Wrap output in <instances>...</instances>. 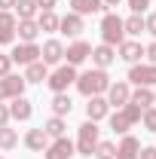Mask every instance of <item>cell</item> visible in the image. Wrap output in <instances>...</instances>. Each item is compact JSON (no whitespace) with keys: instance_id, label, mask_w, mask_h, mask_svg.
I'll return each mask as SVG.
<instances>
[{"instance_id":"obj_36","label":"cell","mask_w":156,"mask_h":159,"mask_svg":"<svg viewBox=\"0 0 156 159\" xmlns=\"http://www.w3.org/2000/svg\"><path fill=\"white\" fill-rule=\"evenodd\" d=\"M144 58H147V64H156V40L150 46H144Z\"/></svg>"},{"instance_id":"obj_3","label":"cell","mask_w":156,"mask_h":159,"mask_svg":"<svg viewBox=\"0 0 156 159\" xmlns=\"http://www.w3.org/2000/svg\"><path fill=\"white\" fill-rule=\"evenodd\" d=\"M122 40H126L122 19H119L117 12H104V16H101V43H107V46H113V49H117Z\"/></svg>"},{"instance_id":"obj_38","label":"cell","mask_w":156,"mask_h":159,"mask_svg":"<svg viewBox=\"0 0 156 159\" xmlns=\"http://www.w3.org/2000/svg\"><path fill=\"white\" fill-rule=\"evenodd\" d=\"M0 125H9V104L0 101Z\"/></svg>"},{"instance_id":"obj_1","label":"cell","mask_w":156,"mask_h":159,"mask_svg":"<svg viewBox=\"0 0 156 159\" xmlns=\"http://www.w3.org/2000/svg\"><path fill=\"white\" fill-rule=\"evenodd\" d=\"M77 92L80 95H86V98H92V95H104L107 92V86H110V77H107V70H101V67H92V70H83L77 74Z\"/></svg>"},{"instance_id":"obj_24","label":"cell","mask_w":156,"mask_h":159,"mask_svg":"<svg viewBox=\"0 0 156 159\" xmlns=\"http://www.w3.org/2000/svg\"><path fill=\"white\" fill-rule=\"evenodd\" d=\"M49 107H52V116H67V113L74 110V101H71V95H67V92H55Z\"/></svg>"},{"instance_id":"obj_22","label":"cell","mask_w":156,"mask_h":159,"mask_svg":"<svg viewBox=\"0 0 156 159\" xmlns=\"http://www.w3.org/2000/svg\"><path fill=\"white\" fill-rule=\"evenodd\" d=\"M71 12H77V16H98V12H104V3L101 0H71Z\"/></svg>"},{"instance_id":"obj_41","label":"cell","mask_w":156,"mask_h":159,"mask_svg":"<svg viewBox=\"0 0 156 159\" xmlns=\"http://www.w3.org/2000/svg\"><path fill=\"white\" fill-rule=\"evenodd\" d=\"M101 3H104V9H107V6H119L122 0H101Z\"/></svg>"},{"instance_id":"obj_35","label":"cell","mask_w":156,"mask_h":159,"mask_svg":"<svg viewBox=\"0 0 156 159\" xmlns=\"http://www.w3.org/2000/svg\"><path fill=\"white\" fill-rule=\"evenodd\" d=\"M144 31H147L150 37H156V12H150V16L144 19Z\"/></svg>"},{"instance_id":"obj_9","label":"cell","mask_w":156,"mask_h":159,"mask_svg":"<svg viewBox=\"0 0 156 159\" xmlns=\"http://www.w3.org/2000/svg\"><path fill=\"white\" fill-rule=\"evenodd\" d=\"M104 95H107V104L119 110L122 104H129V95H132V86H129L126 80H117V83H110V86H107V92H104Z\"/></svg>"},{"instance_id":"obj_19","label":"cell","mask_w":156,"mask_h":159,"mask_svg":"<svg viewBox=\"0 0 156 159\" xmlns=\"http://www.w3.org/2000/svg\"><path fill=\"white\" fill-rule=\"evenodd\" d=\"M37 37H40L37 19H19V25H16V40L19 43H37Z\"/></svg>"},{"instance_id":"obj_21","label":"cell","mask_w":156,"mask_h":159,"mask_svg":"<svg viewBox=\"0 0 156 159\" xmlns=\"http://www.w3.org/2000/svg\"><path fill=\"white\" fill-rule=\"evenodd\" d=\"M141 153V141L135 135H122V141L117 144V159H138Z\"/></svg>"},{"instance_id":"obj_11","label":"cell","mask_w":156,"mask_h":159,"mask_svg":"<svg viewBox=\"0 0 156 159\" xmlns=\"http://www.w3.org/2000/svg\"><path fill=\"white\" fill-rule=\"evenodd\" d=\"M92 55V43H86V40H74L67 49H64V64H83V61Z\"/></svg>"},{"instance_id":"obj_12","label":"cell","mask_w":156,"mask_h":159,"mask_svg":"<svg viewBox=\"0 0 156 159\" xmlns=\"http://www.w3.org/2000/svg\"><path fill=\"white\" fill-rule=\"evenodd\" d=\"M40 61L49 67V64H61L64 61V46H61V40H46L43 46H40Z\"/></svg>"},{"instance_id":"obj_30","label":"cell","mask_w":156,"mask_h":159,"mask_svg":"<svg viewBox=\"0 0 156 159\" xmlns=\"http://www.w3.org/2000/svg\"><path fill=\"white\" fill-rule=\"evenodd\" d=\"M19 147V132L9 125H0V150H16Z\"/></svg>"},{"instance_id":"obj_29","label":"cell","mask_w":156,"mask_h":159,"mask_svg":"<svg viewBox=\"0 0 156 159\" xmlns=\"http://www.w3.org/2000/svg\"><path fill=\"white\" fill-rule=\"evenodd\" d=\"M12 9H16V19H37V12H40L37 0H19Z\"/></svg>"},{"instance_id":"obj_25","label":"cell","mask_w":156,"mask_h":159,"mask_svg":"<svg viewBox=\"0 0 156 159\" xmlns=\"http://www.w3.org/2000/svg\"><path fill=\"white\" fill-rule=\"evenodd\" d=\"M46 77H49V67L43 61H31L25 67V83H46Z\"/></svg>"},{"instance_id":"obj_6","label":"cell","mask_w":156,"mask_h":159,"mask_svg":"<svg viewBox=\"0 0 156 159\" xmlns=\"http://www.w3.org/2000/svg\"><path fill=\"white\" fill-rule=\"evenodd\" d=\"M126 83H129V86H147V89H153L156 86V64H144V61L132 64Z\"/></svg>"},{"instance_id":"obj_7","label":"cell","mask_w":156,"mask_h":159,"mask_svg":"<svg viewBox=\"0 0 156 159\" xmlns=\"http://www.w3.org/2000/svg\"><path fill=\"white\" fill-rule=\"evenodd\" d=\"M74 156H77V147H74V141L67 138V135L52 138L49 147L43 150V159H74Z\"/></svg>"},{"instance_id":"obj_40","label":"cell","mask_w":156,"mask_h":159,"mask_svg":"<svg viewBox=\"0 0 156 159\" xmlns=\"http://www.w3.org/2000/svg\"><path fill=\"white\" fill-rule=\"evenodd\" d=\"M16 3H19V0H0V9H12Z\"/></svg>"},{"instance_id":"obj_23","label":"cell","mask_w":156,"mask_h":159,"mask_svg":"<svg viewBox=\"0 0 156 159\" xmlns=\"http://www.w3.org/2000/svg\"><path fill=\"white\" fill-rule=\"evenodd\" d=\"M37 28H40V34H55V31H58V16H55V9L37 12Z\"/></svg>"},{"instance_id":"obj_26","label":"cell","mask_w":156,"mask_h":159,"mask_svg":"<svg viewBox=\"0 0 156 159\" xmlns=\"http://www.w3.org/2000/svg\"><path fill=\"white\" fill-rule=\"evenodd\" d=\"M122 31H126V37H141L144 34V16H138V12H132L129 19H122Z\"/></svg>"},{"instance_id":"obj_15","label":"cell","mask_w":156,"mask_h":159,"mask_svg":"<svg viewBox=\"0 0 156 159\" xmlns=\"http://www.w3.org/2000/svg\"><path fill=\"white\" fill-rule=\"evenodd\" d=\"M34 116V101H28L25 95L9 101V119H16V122H28V119Z\"/></svg>"},{"instance_id":"obj_31","label":"cell","mask_w":156,"mask_h":159,"mask_svg":"<svg viewBox=\"0 0 156 159\" xmlns=\"http://www.w3.org/2000/svg\"><path fill=\"white\" fill-rule=\"evenodd\" d=\"M92 156L95 159H117V144H113V141H98Z\"/></svg>"},{"instance_id":"obj_4","label":"cell","mask_w":156,"mask_h":159,"mask_svg":"<svg viewBox=\"0 0 156 159\" xmlns=\"http://www.w3.org/2000/svg\"><path fill=\"white\" fill-rule=\"evenodd\" d=\"M98 122H92V119H86L83 125H80V132H77V156H92L95 153V144H98Z\"/></svg>"},{"instance_id":"obj_20","label":"cell","mask_w":156,"mask_h":159,"mask_svg":"<svg viewBox=\"0 0 156 159\" xmlns=\"http://www.w3.org/2000/svg\"><path fill=\"white\" fill-rule=\"evenodd\" d=\"M49 135H46V132H43V125H40V129H28V135H25V147H28V150H34V153H43V150H46V147H49Z\"/></svg>"},{"instance_id":"obj_37","label":"cell","mask_w":156,"mask_h":159,"mask_svg":"<svg viewBox=\"0 0 156 159\" xmlns=\"http://www.w3.org/2000/svg\"><path fill=\"white\" fill-rule=\"evenodd\" d=\"M138 159H156V144H153V147H141Z\"/></svg>"},{"instance_id":"obj_5","label":"cell","mask_w":156,"mask_h":159,"mask_svg":"<svg viewBox=\"0 0 156 159\" xmlns=\"http://www.w3.org/2000/svg\"><path fill=\"white\" fill-rule=\"evenodd\" d=\"M77 83V67L74 64H58L49 77H46V86L52 89V95L55 92H67V86H74Z\"/></svg>"},{"instance_id":"obj_17","label":"cell","mask_w":156,"mask_h":159,"mask_svg":"<svg viewBox=\"0 0 156 159\" xmlns=\"http://www.w3.org/2000/svg\"><path fill=\"white\" fill-rule=\"evenodd\" d=\"M107 113H110L107 98H104V95H92V98H89V104H86V119L101 122V119H107Z\"/></svg>"},{"instance_id":"obj_34","label":"cell","mask_w":156,"mask_h":159,"mask_svg":"<svg viewBox=\"0 0 156 159\" xmlns=\"http://www.w3.org/2000/svg\"><path fill=\"white\" fill-rule=\"evenodd\" d=\"M126 3H129V9L138 12V16H144V9L150 6V0H126Z\"/></svg>"},{"instance_id":"obj_39","label":"cell","mask_w":156,"mask_h":159,"mask_svg":"<svg viewBox=\"0 0 156 159\" xmlns=\"http://www.w3.org/2000/svg\"><path fill=\"white\" fill-rule=\"evenodd\" d=\"M55 3H58V0H37L40 12H43V9H55Z\"/></svg>"},{"instance_id":"obj_42","label":"cell","mask_w":156,"mask_h":159,"mask_svg":"<svg viewBox=\"0 0 156 159\" xmlns=\"http://www.w3.org/2000/svg\"><path fill=\"white\" fill-rule=\"evenodd\" d=\"M153 104H156V89H153Z\"/></svg>"},{"instance_id":"obj_2","label":"cell","mask_w":156,"mask_h":159,"mask_svg":"<svg viewBox=\"0 0 156 159\" xmlns=\"http://www.w3.org/2000/svg\"><path fill=\"white\" fill-rule=\"evenodd\" d=\"M141 107L138 104H122L117 113H107V119H110V132H117V135H129V129L135 125V122H141Z\"/></svg>"},{"instance_id":"obj_16","label":"cell","mask_w":156,"mask_h":159,"mask_svg":"<svg viewBox=\"0 0 156 159\" xmlns=\"http://www.w3.org/2000/svg\"><path fill=\"white\" fill-rule=\"evenodd\" d=\"M16 25H19V19L9 9H0V46L16 43Z\"/></svg>"},{"instance_id":"obj_18","label":"cell","mask_w":156,"mask_h":159,"mask_svg":"<svg viewBox=\"0 0 156 159\" xmlns=\"http://www.w3.org/2000/svg\"><path fill=\"white\" fill-rule=\"evenodd\" d=\"M89 58H92L95 67L107 70V67L117 61V49H113V46H107V43H101V46H92V55H89Z\"/></svg>"},{"instance_id":"obj_28","label":"cell","mask_w":156,"mask_h":159,"mask_svg":"<svg viewBox=\"0 0 156 159\" xmlns=\"http://www.w3.org/2000/svg\"><path fill=\"white\" fill-rule=\"evenodd\" d=\"M43 132H46L49 138H61V135L67 132V122H64V116H49L46 122H43Z\"/></svg>"},{"instance_id":"obj_14","label":"cell","mask_w":156,"mask_h":159,"mask_svg":"<svg viewBox=\"0 0 156 159\" xmlns=\"http://www.w3.org/2000/svg\"><path fill=\"white\" fill-rule=\"evenodd\" d=\"M58 31L64 34V37H74L77 40L83 31H86V21H83V16H77V12H67V16H61L58 19Z\"/></svg>"},{"instance_id":"obj_10","label":"cell","mask_w":156,"mask_h":159,"mask_svg":"<svg viewBox=\"0 0 156 159\" xmlns=\"http://www.w3.org/2000/svg\"><path fill=\"white\" fill-rule=\"evenodd\" d=\"M12 64H31V61H40V46L37 43H16V49L9 52Z\"/></svg>"},{"instance_id":"obj_13","label":"cell","mask_w":156,"mask_h":159,"mask_svg":"<svg viewBox=\"0 0 156 159\" xmlns=\"http://www.w3.org/2000/svg\"><path fill=\"white\" fill-rule=\"evenodd\" d=\"M117 49H119V55H117V58H122L126 64H138V61L144 58V46H141L138 40H132V37H126V40H122V43L117 46Z\"/></svg>"},{"instance_id":"obj_8","label":"cell","mask_w":156,"mask_h":159,"mask_svg":"<svg viewBox=\"0 0 156 159\" xmlns=\"http://www.w3.org/2000/svg\"><path fill=\"white\" fill-rule=\"evenodd\" d=\"M25 77H19V74H6V77H0V101H12L19 98V95H25Z\"/></svg>"},{"instance_id":"obj_43","label":"cell","mask_w":156,"mask_h":159,"mask_svg":"<svg viewBox=\"0 0 156 159\" xmlns=\"http://www.w3.org/2000/svg\"><path fill=\"white\" fill-rule=\"evenodd\" d=\"M0 159H6V156H0Z\"/></svg>"},{"instance_id":"obj_32","label":"cell","mask_w":156,"mask_h":159,"mask_svg":"<svg viewBox=\"0 0 156 159\" xmlns=\"http://www.w3.org/2000/svg\"><path fill=\"white\" fill-rule=\"evenodd\" d=\"M141 125H144L147 132H153V135H156V107H147V110L141 113Z\"/></svg>"},{"instance_id":"obj_33","label":"cell","mask_w":156,"mask_h":159,"mask_svg":"<svg viewBox=\"0 0 156 159\" xmlns=\"http://www.w3.org/2000/svg\"><path fill=\"white\" fill-rule=\"evenodd\" d=\"M6 74H12V58H9V52H0V77H6Z\"/></svg>"},{"instance_id":"obj_27","label":"cell","mask_w":156,"mask_h":159,"mask_svg":"<svg viewBox=\"0 0 156 159\" xmlns=\"http://www.w3.org/2000/svg\"><path fill=\"white\" fill-rule=\"evenodd\" d=\"M132 104H138L141 110H147V107H153V89H147V86H138L135 92L129 95Z\"/></svg>"}]
</instances>
